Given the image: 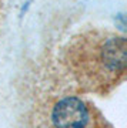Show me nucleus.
Returning <instances> with one entry per match:
<instances>
[{"label": "nucleus", "instance_id": "obj_2", "mask_svg": "<svg viewBox=\"0 0 127 128\" xmlns=\"http://www.w3.org/2000/svg\"><path fill=\"white\" fill-rule=\"evenodd\" d=\"M89 118L87 105L77 97H66L57 101L51 111L54 128H84Z\"/></svg>", "mask_w": 127, "mask_h": 128}, {"label": "nucleus", "instance_id": "obj_1", "mask_svg": "<svg viewBox=\"0 0 127 128\" xmlns=\"http://www.w3.org/2000/svg\"><path fill=\"white\" fill-rule=\"evenodd\" d=\"M63 64L80 87L104 92L124 78L126 37L109 30L83 32L64 47Z\"/></svg>", "mask_w": 127, "mask_h": 128}]
</instances>
